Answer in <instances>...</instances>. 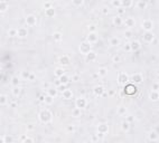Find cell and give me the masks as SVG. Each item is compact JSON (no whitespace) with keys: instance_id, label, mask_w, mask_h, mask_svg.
<instances>
[{"instance_id":"obj_1","label":"cell","mask_w":159,"mask_h":143,"mask_svg":"<svg viewBox=\"0 0 159 143\" xmlns=\"http://www.w3.org/2000/svg\"><path fill=\"white\" fill-rule=\"evenodd\" d=\"M126 92L128 93V94H132V93L136 92V87L132 86V85H128L127 88H126Z\"/></svg>"}]
</instances>
